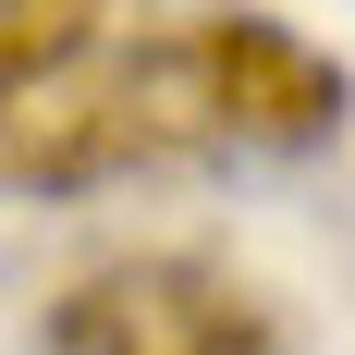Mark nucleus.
I'll use <instances>...</instances> for the list:
<instances>
[{"label": "nucleus", "instance_id": "f257e3e1", "mask_svg": "<svg viewBox=\"0 0 355 355\" xmlns=\"http://www.w3.org/2000/svg\"><path fill=\"white\" fill-rule=\"evenodd\" d=\"M343 62L306 49L270 12H196V25L147 37L98 86L73 98H25L12 123V184L25 196H73L110 172H172V159H294V147L343 135Z\"/></svg>", "mask_w": 355, "mask_h": 355}, {"label": "nucleus", "instance_id": "f03ea898", "mask_svg": "<svg viewBox=\"0 0 355 355\" xmlns=\"http://www.w3.org/2000/svg\"><path fill=\"white\" fill-rule=\"evenodd\" d=\"M49 355H294V319L209 257H110L49 294Z\"/></svg>", "mask_w": 355, "mask_h": 355}, {"label": "nucleus", "instance_id": "7ed1b4c3", "mask_svg": "<svg viewBox=\"0 0 355 355\" xmlns=\"http://www.w3.org/2000/svg\"><path fill=\"white\" fill-rule=\"evenodd\" d=\"M86 25H98V0H12V25H0V73H12V98H37V86L86 49Z\"/></svg>", "mask_w": 355, "mask_h": 355}]
</instances>
